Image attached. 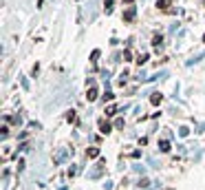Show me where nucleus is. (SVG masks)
Segmentation results:
<instances>
[{
  "instance_id": "nucleus-1",
  "label": "nucleus",
  "mask_w": 205,
  "mask_h": 190,
  "mask_svg": "<svg viewBox=\"0 0 205 190\" xmlns=\"http://www.w3.org/2000/svg\"><path fill=\"white\" fill-rule=\"evenodd\" d=\"M99 131H101V133H110V122L99 120Z\"/></svg>"
},
{
  "instance_id": "nucleus-6",
  "label": "nucleus",
  "mask_w": 205,
  "mask_h": 190,
  "mask_svg": "<svg viewBox=\"0 0 205 190\" xmlns=\"http://www.w3.org/2000/svg\"><path fill=\"white\" fill-rule=\"evenodd\" d=\"M150 102H152V104H159V102H161V95H159V93H155V95L150 97Z\"/></svg>"
},
{
  "instance_id": "nucleus-2",
  "label": "nucleus",
  "mask_w": 205,
  "mask_h": 190,
  "mask_svg": "<svg viewBox=\"0 0 205 190\" xmlns=\"http://www.w3.org/2000/svg\"><path fill=\"white\" fill-rule=\"evenodd\" d=\"M133 18H135V9H128V11L123 13V20H126V22H130Z\"/></svg>"
},
{
  "instance_id": "nucleus-7",
  "label": "nucleus",
  "mask_w": 205,
  "mask_h": 190,
  "mask_svg": "<svg viewBox=\"0 0 205 190\" xmlns=\"http://www.w3.org/2000/svg\"><path fill=\"white\" fill-rule=\"evenodd\" d=\"M123 60H133V53L130 51H123Z\"/></svg>"
},
{
  "instance_id": "nucleus-4",
  "label": "nucleus",
  "mask_w": 205,
  "mask_h": 190,
  "mask_svg": "<svg viewBox=\"0 0 205 190\" xmlns=\"http://www.w3.org/2000/svg\"><path fill=\"white\" fill-rule=\"evenodd\" d=\"M86 97H88V102H93V100L97 97V91H95V88H91V91L86 93Z\"/></svg>"
},
{
  "instance_id": "nucleus-5",
  "label": "nucleus",
  "mask_w": 205,
  "mask_h": 190,
  "mask_svg": "<svg viewBox=\"0 0 205 190\" xmlns=\"http://www.w3.org/2000/svg\"><path fill=\"white\" fill-rule=\"evenodd\" d=\"M86 155L93 159V157H97V155H99V150H97V148H88V150H86Z\"/></svg>"
},
{
  "instance_id": "nucleus-9",
  "label": "nucleus",
  "mask_w": 205,
  "mask_h": 190,
  "mask_svg": "<svg viewBox=\"0 0 205 190\" xmlns=\"http://www.w3.org/2000/svg\"><path fill=\"white\" fill-rule=\"evenodd\" d=\"M104 7H106V11H110V9H113V0H106V5H104Z\"/></svg>"
},
{
  "instance_id": "nucleus-3",
  "label": "nucleus",
  "mask_w": 205,
  "mask_h": 190,
  "mask_svg": "<svg viewBox=\"0 0 205 190\" xmlns=\"http://www.w3.org/2000/svg\"><path fill=\"white\" fill-rule=\"evenodd\" d=\"M157 7H159V9H168V7H170V0H159Z\"/></svg>"
},
{
  "instance_id": "nucleus-10",
  "label": "nucleus",
  "mask_w": 205,
  "mask_h": 190,
  "mask_svg": "<svg viewBox=\"0 0 205 190\" xmlns=\"http://www.w3.org/2000/svg\"><path fill=\"white\" fill-rule=\"evenodd\" d=\"M203 42H205V38H203Z\"/></svg>"
},
{
  "instance_id": "nucleus-8",
  "label": "nucleus",
  "mask_w": 205,
  "mask_h": 190,
  "mask_svg": "<svg viewBox=\"0 0 205 190\" xmlns=\"http://www.w3.org/2000/svg\"><path fill=\"white\" fill-rule=\"evenodd\" d=\"M161 150H170V144H168V141H161Z\"/></svg>"
}]
</instances>
